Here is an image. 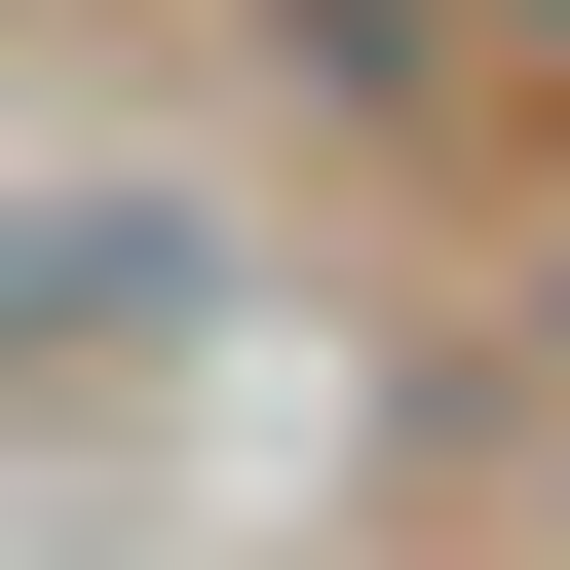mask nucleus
<instances>
[{
    "label": "nucleus",
    "mask_w": 570,
    "mask_h": 570,
    "mask_svg": "<svg viewBox=\"0 0 570 570\" xmlns=\"http://www.w3.org/2000/svg\"><path fill=\"white\" fill-rule=\"evenodd\" d=\"M456 39H494V77H570V0H456Z\"/></svg>",
    "instance_id": "3"
},
{
    "label": "nucleus",
    "mask_w": 570,
    "mask_h": 570,
    "mask_svg": "<svg viewBox=\"0 0 570 570\" xmlns=\"http://www.w3.org/2000/svg\"><path fill=\"white\" fill-rule=\"evenodd\" d=\"M228 39L305 77V115H419V77H456V0H228Z\"/></svg>",
    "instance_id": "2"
},
{
    "label": "nucleus",
    "mask_w": 570,
    "mask_h": 570,
    "mask_svg": "<svg viewBox=\"0 0 570 570\" xmlns=\"http://www.w3.org/2000/svg\"><path fill=\"white\" fill-rule=\"evenodd\" d=\"M115 305H190V228H153V190H39V228H0V343H115Z\"/></svg>",
    "instance_id": "1"
},
{
    "label": "nucleus",
    "mask_w": 570,
    "mask_h": 570,
    "mask_svg": "<svg viewBox=\"0 0 570 570\" xmlns=\"http://www.w3.org/2000/svg\"><path fill=\"white\" fill-rule=\"evenodd\" d=\"M532 343H570V228H532Z\"/></svg>",
    "instance_id": "4"
}]
</instances>
